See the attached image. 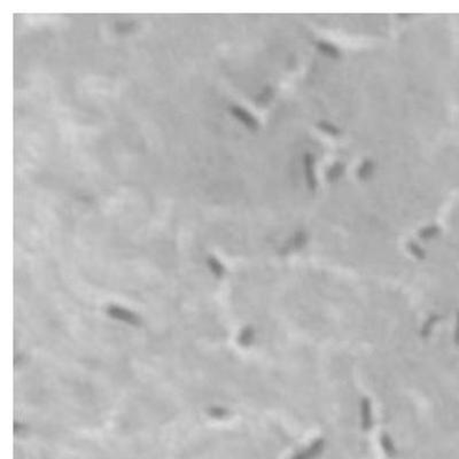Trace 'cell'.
<instances>
[{"mask_svg":"<svg viewBox=\"0 0 459 459\" xmlns=\"http://www.w3.org/2000/svg\"><path fill=\"white\" fill-rule=\"evenodd\" d=\"M325 448V441L321 440H316L314 442L311 443L310 447H308L306 450L299 452V454L294 456L291 459H314L319 456L321 452H323Z\"/></svg>","mask_w":459,"mask_h":459,"instance_id":"cell-1","label":"cell"},{"mask_svg":"<svg viewBox=\"0 0 459 459\" xmlns=\"http://www.w3.org/2000/svg\"><path fill=\"white\" fill-rule=\"evenodd\" d=\"M361 421L362 428L364 431H370L373 425V417H372L371 402L367 398H363L361 402Z\"/></svg>","mask_w":459,"mask_h":459,"instance_id":"cell-2","label":"cell"},{"mask_svg":"<svg viewBox=\"0 0 459 459\" xmlns=\"http://www.w3.org/2000/svg\"><path fill=\"white\" fill-rule=\"evenodd\" d=\"M380 443H381V447H383V449H384L385 454H386L388 457L393 458V457H395V456H396V454H397L396 448H395L394 442H393V440H391V437L389 436V435H387V434L381 435Z\"/></svg>","mask_w":459,"mask_h":459,"instance_id":"cell-3","label":"cell"},{"mask_svg":"<svg viewBox=\"0 0 459 459\" xmlns=\"http://www.w3.org/2000/svg\"><path fill=\"white\" fill-rule=\"evenodd\" d=\"M440 319H441V317L438 316V314H433V316H431L430 318H428V319L426 320V323L424 324L423 328H421V337L423 338L430 337L431 332L435 326V324H436Z\"/></svg>","mask_w":459,"mask_h":459,"instance_id":"cell-4","label":"cell"},{"mask_svg":"<svg viewBox=\"0 0 459 459\" xmlns=\"http://www.w3.org/2000/svg\"><path fill=\"white\" fill-rule=\"evenodd\" d=\"M410 249H411V252L418 257V259H424V257H425L424 252L420 249L419 247L417 246V244H410Z\"/></svg>","mask_w":459,"mask_h":459,"instance_id":"cell-5","label":"cell"},{"mask_svg":"<svg viewBox=\"0 0 459 459\" xmlns=\"http://www.w3.org/2000/svg\"><path fill=\"white\" fill-rule=\"evenodd\" d=\"M436 233H437V230H436V229H434V227H432V229L424 230L423 232H421V237L425 238V239H427V238L434 237Z\"/></svg>","mask_w":459,"mask_h":459,"instance_id":"cell-6","label":"cell"},{"mask_svg":"<svg viewBox=\"0 0 459 459\" xmlns=\"http://www.w3.org/2000/svg\"><path fill=\"white\" fill-rule=\"evenodd\" d=\"M455 343L459 347V311L457 314V325H456V330H455Z\"/></svg>","mask_w":459,"mask_h":459,"instance_id":"cell-7","label":"cell"}]
</instances>
